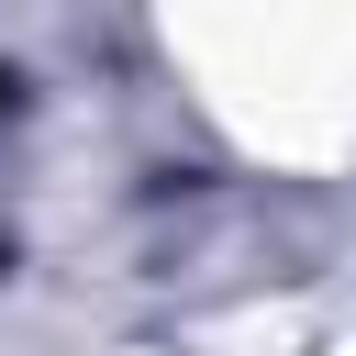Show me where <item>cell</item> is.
<instances>
[{
    "instance_id": "obj_1",
    "label": "cell",
    "mask_w": 356,
    "mask_h": 356,
    "mask_svg": "<svg viewBox=\"0 0 356 356\" xmlns=\"http://www.w3.org/2000/svg\"><path fill=\"white\" fill-rule=\"evenodd\" d=\"M0 122H11V67H0Z\"/></svg>"
}]
</instances>
